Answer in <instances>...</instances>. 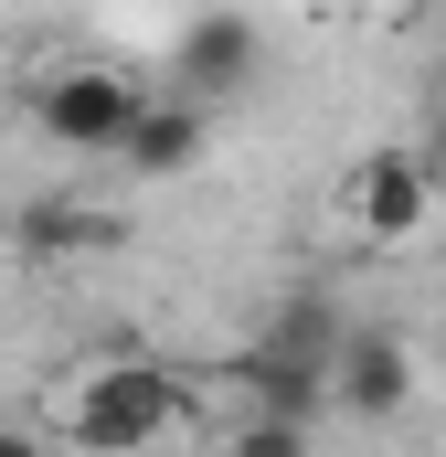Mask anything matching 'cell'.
<instances>
[{"mask_svg": "<svg viewBox=\"0 0 446 457\" xmlns=\"http://www.w3.org/2000/svg\"><path fill=\"white\" fill-rule=\"evenodd\" d=\"M192 426V394H181V372H160V361H107V372H86V394L64 404V436L75 447H160V436H181Z\"/></svg>", "mask_w": 446, "mask_h": 457, "instance_id": "1", "label": "cell"}, {"mask_svg": "<svg viewBox=\"0 0 446 457\" xmlns=\"http://www.w3.org/2000/svg\"><path fill=\"white\" fill-rule=\"evenodd\" d=\"M170 86L202 96L213 117H234L255 86H266V32H255L244 11H202V21L181 32V54H170Z\"/></svg>", "mask_w": 446, "mask_h": 457, "instance_id": "2", "label": "cell"}, {"mask_svg": "<svg viewBox=\"0 0 446 457\" xmlns=\"http://www.w3.org/2000/svg\"><path fill=\"white\" fill-rule=\"evenodd\" d=\"M128 107H138V86H128L117 64H64V75L32 86V128H43L54 149H86V160H107V149H117Z\"/></svg>", "mask_w": 446, "mask_h": 457, "instance_id": "3", "label": "cell"}, {"mask_svg": "<svg viewBox=\"0 0 446 457\" xmlns=\"http://www.w3.org/2000/svg\"><path fill=\"white\" fill-rule=\"evenodd\" d=\"M202 149H213V107L170 86V96H138V107H128L107 160H128L138 181H181V170H202Z\"/></svg>", "mask_w": 446, "mask_h": 457, "instance_id": "4", "label": "cell"}, {"mask_svg": "<svg viewBox=\"0 0 446 457\" xmlns=\"http://www.w3.org/2000/svg\"><path fill=\"white\" fill-rule=\"evenodd\" d=\"M425 213H436V170H425V149H372V160L351 170V224L372 234V245L425 234Z\"/></svg>", "mask_w": 446, "mask_h": 457, "instance_id": "5", "label": "cell"}, {"mask_svg": "<svg viewBox=\"0 0 446 457\" xmlns=\"http://www.w3.org/2000/svg\"><path fill=\"white\" fill-rule=\"evenodd\" d=\"M404 394H415V351L393 341V330H340V351H330V404L340 415L383 426Z\"/></svg>", "mask_w": 446, "mask_h": 457, "instance_id": "6", "label": "cell"}, {"mask_svg": "<svg viewBox=\"0 0 446 457\" xmlns=\"http://www.w3.org/2000/svg\"><path fill=\"white\" fill-rule=\"evenodd\" d=\"M117 234H128V224H117V213H96L86 192H43V203H21V213H11V245H21L32 266H64V255H107Z\"/></svg>", "mask_w": 446, "mask_h": 457, "instance_id": "7", "label": "cell"}, {"mask_svg": "<svg viewBox=\"0 0 446 457\" xmlns=\"http://www.w3.org/2000/svg\"><path fill=\"white\" fill-rule=\"evenodd\" d=\"M340 330H351V320H340V298H330V287H298V298H287V309H277V320H266V341H287V351H309V361H319V372H330V351H340Z\"/></svg>", "mask_w": 446, "mask_h": 457, "instance_id": "8", "label": "cell"}, {"mask_svg": "<svg viewBox=\"0 0 446 457\" xmlns=\"http://www.w3.org/2000/svg\"><path fill=\"white\" fill-rule=\"evenodd\" d=\"M425 170H436V192H446V117L425 128Z\"/></svg>", "mask_w": 446, "mask_h": 457, "instance_id": "9", "label": "cell"}]
</instances>
